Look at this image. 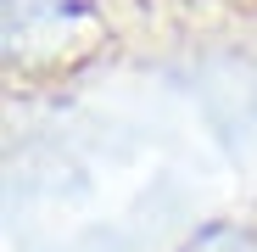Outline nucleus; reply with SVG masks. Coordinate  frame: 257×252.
<instances>
[{
    "label": "nucleus",
    "instance_id": "1",
    "mask_svg": "<svg viewBox=\"0 0 257 252\" xmlns=\"http://www.w3.org/2000/svg\"><path fill=\"white\" fill-rule=\"evenodd\" d=\"M106 17L90 0H6V67L34 73H62L101 51Z\"/></svg>",
    "mask_w": 257,
    "mask_h": 252
},
{
    "label": "nucleus",
    "instance_id": "2",
    "mask_svg": "<svg viewBox=\"0 0 257 252\" xmlns=\"http://www.w3.org/2000/svg\"><path fill=\"white\" fill-rule=\"evenodd\" d=\"M174 252H257V219H207Z\"/></svg>",
    "mask_w": 257,
    "mask_h": 252
}]
</instances>
